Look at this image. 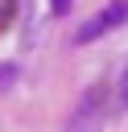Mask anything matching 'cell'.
<instances>
[{
  "mask_svg": "<svg viewBox=\"0 0 128 132\" xmlns=\"http://www.w3.org/2000/svg\"><path fill=\"white\" fill-rule=\"evenodd\" d=\"M128 21V0H111L91 25H83L78 29V41H91V37H99V33H107V29H116V25H124Z\"/></svg>",
  "mask_w": 128,
  "mask_h": 132,
  "instance_id": "1",
  "label": "cell"
},
{
  "mask_svg": "<svg viewBox=\"0 0 128 132\" xmlns=\"http://www.w3.org/2000/svg\"><path fill=\"white\" fill-rule=\"evenodd\" d=\"M12 8H17V0H0V29L12 21Z\"/></svg>",
  "mask_w": 128,
  "mask_h": 132,
  "instance_id": "2",
  "label": "cell"
},
{
  "mask_svg": "<svg viewBox=\"0 0 128 132\" xmlns=\"http://www.w3.org/2000/svg\"><path fill=\"white\" fill-rule=\"evenodd\" d=\"M70 8V0H54V12H66Z\"/></svg>",
  "mask_w": 128,
  "mask_h": 132,
  "instance_id": "3",
  "label": "cell"
},
{
  "mask_svg": "<svg viewBox=\"0 0 128 132\" xmlns=\"http://www.w3.org/2000/svg\"><path fill=\"white\" fill-rule=\"evenodd\" d=\"M120 95L128 99V70H124V82H120Z\"/></svg>",
  "mask_w": 128,
  "mask_h": 132,
  "instance_id": "4",
  "label": "cell"
}]
</instances>
